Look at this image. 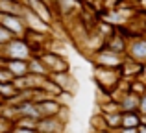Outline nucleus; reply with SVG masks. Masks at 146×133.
Instances as JSON below:
<instances>
[{"instance_id": "obj_1", "label": "nucleus", "mask_w": 146, "mask_h": 133, "mask_svg": "<svg viewBox=\"0 0 146 133\" xmlns=\"http://www.w3.org/2000/svg\"><path fill=\"white\" fill-rule=\"evenodd\" d=\"M122 76L118 68H106V67H94V81H96L100 93L111 94L118 87Z\"/></svg>"}, {"instance_id": "obj_2", "label": "nucleus", "mask_w": 146, "mask_h": 133, "mask_svg": "<svg viewBox=\"0 0 146 133\" xmlns=\"http://www.w3.org/2000/svg\"><path fill=\"white\" fill-rule=\"evenodd\" d=\"M33 56V50L24 41V37H13L9 43L2 46V58L4 59H19V61H28Z\"/></svg>"}, {"instance_id": "obj_3", "label": "nucleus", "mask_w": 146, "mask_h": 133, "mask_svg": "<svg viewBox=\"0 0 146 133\" xmlns=\"http://www.w3.org/2000/svg\"><path fill=\"white\" fill-rule=\"evenodd\" d=\"M126 56L117 54L113 50H107L106 46L98 48L91 54V61H93L94 67H106V68H120L122 63H124Z\"/></svg>"}, {"instance_id": "obj_4", "label": "nucleus", "mask_w": 146, "mask_h": 133, "mask_svg": "<svg viewBox=\"0 0 146 133\" xmlns=\"http://www.w3.org/2000/svg\"><path fill=\"white\" fill-rule=\"evenodd\" d=\"M39 59L43 61V65L46 67L48 70V76L50 74H57V72H67L70 70V65H68L67 58L61 54H56V52H50V50H44L39 54Z\"/></svg>"}, {"instance_id": "obj_5", "label": "nucleus", "mask_w": 146, "mask_h": 133, "mask_svg": "<svg viewBox=\"0 0 146 133\" xmlns=\"http://www.w3.org/2000/svg\"><path fill=\"white\" fill-rule=\"evenodd\" d=\"M126 58L146 65V35H137V37H133V39L128 41Z\"/></svg>"}, {"instance_id": "obj_6", "label": "nucleus", "mask_w": 146, "mask_h": 133, "mask_svg": "<svg viewBox=\"0 0 146 133\" xmlns=\"http://www.w3.org/2000/svg\"><path fill=\"white\" fill-rule=\"evenodd\" d=\"M0 24H2L7 32H11L13 37H24L26 35V22H24L22 17L0 13Z\"/></svg>"}, {"instance_id": "obj_7", "label": "nucleus", "mask_w": 146, "mask_h": 133, "mask_svg": "<svg viewBox=\"0 0 146 133\" xmlns=\"http://www.w3.org/2000/svg\"><path fill=\"white\" fill-rule=\"evenodd\" d=\"M67 120L59 116H48V118H39L35 124L37 133H65L67 131Z\"/></svg>"}, {"instance_id": "obj_8", "label": "nucleus", "mask_w": 146, "mask_h": 133, "mask_svg": "<svg viewBox=\"0 0 146 133\" xmlns=\"http://www.w3.org/2000/svg\"><path fill=\"white\" fill-rule=\"evenodd\" d=\"M41 113V118H48V116H59L61 111L67 107V104L61 102V98H46V100L37 104Z\"/></svg>"}, {"instance_id": "obj_9", "label": "nucleus", "mask_w": 146, "mask_h": 133, "mask_svg": "<svg viewBox=\"0 0 146 133\" xmlns=\"http://www.w3.org/2000/svg\"><path fill=\"white\" fill-rule=\"evenodd\" d=\"M144 67H146V65H143V63H137V61H133V59H129V58H124V63H122V67L118 68V70H120L122 79H128V81H131V79L143 78Z\"/></svg>"}, {"instance_id": "obj_10", "label": "nucleus", "mask_w": 146, "mask_h": 133, "mask_svg": "<svg viewBox=\"0 0 146 133\" xmlns=\"http://www.w3.org/2000/svg\"><path fill=\"white\" fill-rule=\"evenodd\" d=\"M24 4L32 13H35L37 17L41 19V21H44L50 26L54 24V13H52V9H50L46 4H43L41 0H24Z\"/></svg>"}, {"instance_id": "obj_11", "label": "nucleus", "mask_w": 146, "mask_h": 133, "mask_svg": "<svg viewBox=\"0 0 146 133\" xmlns=\"http://www.w3.org/2000/svg\"><path fill=\"white\" fill-rule=\"evenodd\" d=\"M22 19H24V22H26V30H32V32H39V33H44V35H50L52 26L46 24L44 21H41L35 13H32V11L28 9V7H26V13L22 15Z\"/></svg>"}, {"instance_id": "obj_12", "label": "nucleus", "mask_w": 146, "mask_h": 133, "mask_svg": "<svg viewBox=\"0 0 146 133\" xmlns=\"http://www.w3.org/2000/svg\"><path fill=\"white\" fill-rule=\"evenodd\" d=\"M104 46L107 48V50H113L117 52V54H122L126 56V48H128V41H126V37L122 35L118 30H115L111 35H107L106 39H104Z\"/></svg>"}, {"instance_id": "obj_13", "label": "nucleus", "mask_w": 146, "mask_h": 133, "mask_svg": "<svg viewBox=\"0 0 146 133\" xmlns=\"http://www.w3.org/2000/svg\"><path fill=\"white\" fill-rule=\"evenodd\" d=\"M50 78L57 83V87L63 91L65 96H68V94L74 93V89H76V79L72 78L70 70H67V72H57V74H50Z\"/></svg>"}, {"instance_id": "obj_14", "label": "nucleus", "mask_w": 146, "mask_h": 133, "mask_svg": "<svg viewBox=\"0 0 146 133\" xmlns=\"http://www.w3.org/2000/svg\"><path fill=\"white\" fill-rule=\"evenodd\" d=\"M17 107V122L21 118H28V120H39L41 118V113H39V107H37V104L35 102H22V104H19V105H15Z\"/></svg>"}, {"instance_id": "obj_15", "label": "nucleus", "mask_w": 146, "mask_h": 133, "mask_svg": "<svg viewBox=\"0 0 146 133\" xmlns=\"http://www.w3.org/2000/svg\"><path fill=\"white\" fill-rule=\"evenodd\" d=\"M4 67L11 72L15 78H24L28 74V61H19V59H4Z\"/></svg>"}, {"instance_id": "obj_16", "label": "nucleus", "mask_w": 146, "mask_h": 133, "mask_svg": "<svg viewBox=\"0 0 146 133\" xmlns=\"http://www.w3.org/2000/svg\"><path fill=\"white\" fill-rule=\"evenodd\" d=\"M0 13L22 17V15L26 13V4L15 2V0H0Z\"/></svg>"}, {"instance_id": "obj_17", "label": "nucleus", "mask_w": 146, "mask_h": 133, "mask_svg": "<svg viewBox=\"0 0 146 133\" xmlns=\"http://www.w3.org/2000/svg\"><path fill=\"white\" fill-rule=\"evenodd\" d=\"M104 118V124H106L107 130L117 131L122 128V111H115V113H100Z\"/></svg>"}, {"instance_id": "obj_18", "label": "nucleus", "mask_w": 146, "mask_h": 133, "mask_svg": "<svg viewBox=\"0 0 146 133\" xmlns=\"http://www.w3.org/2000/svg\"><path fill=\"white\" fill-rule=\"evenodd\" d=\"M28 74H35V76H48L46 67L43 65V61L39 59V56H32L28 59Z\"/></svg>"}, {"instance_id": "obj_19", "label": "nucleus", "mask_w": 146, "mask_h": 133, "mask_svg": "<svg viewBox=\"0 0 146 133\" xmlns=\"http://www.w3.org/2000/svg\"><path fill=\"white\" fill-rule=\"evenodd\" d=\"M141 124V115L137 111H126L122 113V128H139Z\"/></svg>"}, {"instance_id": "obj_20", "label": "nucleus", "mask_w": 146, "mask_h": 133, "mask_svg": "<svg viewBox=\"0 0 146 133\" xmlns=\"http://www.w3.org/2000/svg\"><path fill=\"white\" fill-rule=\"evenodd\" d=\"M17 93H19V91L13 87V83H0V98H2L4 102L11 100Z\"/></svg>"}, {"instance_id": "obj_21", "label": "nucleus", "mask_w": 146, "mask_h": 133, "mask_svg": "<svg viewBox=\"0 0 146 133\" xmlns=\"http://www.w3.org/2000/svg\"><path fill=\"white\" fill-rule=\"evenodd\" d=\"M13 128H15L13 120H9V118L0 115V133H9V131H13Z\"/></svg>"}, {"instance_id": "obj_22", "label": "nucleus", "mask_w": 146, "mask_h": 133, "mask_svg": "<svg viewBox=\"0 0 146 133\" xmlns=\"http://www.w3.org/2000/svg\"><path fill=\"white\" fill-rule=\"evenodd\" d=\"M0 83H13V76H11V72L4 67V63L0 65Z\"/></svg>"}, {"instance_id": "obj_23", "label": "nucleus", "mask_w": 146, "mask_h": 133, "mask_svg": "<svg viewBox=\"0 0 146 133\" xmlns=\"http://www.w3.org/2000/svg\"><path fill=\"white\" fill-rule=\"evenodd\" d=\"M11 39H13V35H11V32H7V30L4 28L2 24H0V46H4L6 43H9Z\"/></svg>"}, {"instance_id": "obj_24", "label": "nucleus", "mask_w": 146, "mask_h": 133, "mask_svg": "<svg viewBox=\"0 0 146 133\" xmlns=\"http://www.w3.org/2000/svg\"><path fill=\"white\" fill-rule=\"evenodd\" d=\"M137 113L143 115V116H146V93L141 96V100H139V109H137Z\"/></svg>"}, {"instance_id": "obj_25", "label": "nucleus", "mask_w": 146, "mask_h": 133, "mask_svg": "<svg viewBox=\"0 0 146 133\" xmlns=\"http://www.w3.org/2000/svg\"><path fill=\"white\" fill-rule=\"evenodd\" d=\"M15 133H37L35 128H26V126H15Z\"/></svg>"}, {"instance_id": "obj_26", "label": "nucleus", "mask_w": 146, "mask_h": 133, "mask_svg": "<svg viewBox=\"0 0 146 133\" xmlns=\"http://www.w3.org/2000/svg\"><path fill=\"white\" fill-rule=\"evenodd\" d=\"M115 133H137L135 128H120V130H117Z\"/></svg>"}, {"instance_id": "obj_27", "label": "nucleus", "mask_w": 146, "mask_h": 133, "mask_svg": "<svg viewBox=\"0 0 146 133\" xmlns=\"http://www.w3.org/2000/svg\"><path fill=\"white\" fill-rule=\"evenodd\" d=\"M137 133H146V124H139V128H137Z\"/></svg>"}, {"instance_id": "obj_28", "label": "nucleus", "mask_w": 146, "mask_h": 133, "mask_svg": "<svg viewBox=\"0 0 146 133\" xmlns=\"http://www.w3.org/2000/svg\"><path fill=\"white\" fill-rule=\"evenodd\" d=\"M15 2H22V4H24V0H15Z\"/></svg>"}]
</instances>
